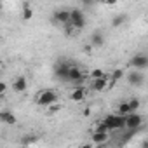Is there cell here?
Wrapping results in <instances>:
<instances>
[{
    "label": "cell",
    "instance_id": "4fadbf2b",
    "mask_svg": "<svg viewBox=\"0 0 148 148\" xmlns=\"http://www.w3.org/2000/svg\"><path fill=\"white\" fill-rule=\"evenodd\" d=\"M0 120H2L4 124H7V125H14L18 119H16V115H14L12 112L4 110V112H0Z\"/></svg>",
    "mask_w": 148,
    "mask_h": 148
},
{
    "label": "cell",
    "instance_id": "5bb4252c",
    "mask_svg": "<svg viewBox=\"0 0 148 148\" xmlns=\"http://www.w3.org/2000/svg\"><path fill=\"white\" fill-rule=\"evenodd\" d=\"M108 141V132H101V131H96L92 134V143L94 145H103Z\"/></svg>",
    "mask_w": 148,
    "mask_h": 148
},
{
    "label": "cell",
    "instance_id": "e0dca14e",
    "mask_svg": "<svg viewBox=\"0 0 148 148\" xmlns=\"http://www.w3.org/2000/svg\"><path fill=\"white\" fill-rule=\"evenodd\" d=\"M125 21H127V14H117V16L112 19V26L119 28V26H122Z\"/></svg>",
    "mask_w": 148,
    "mask_h": 148
},
{
    "label": "cell",
    "instance_id": "9a60e30c",
    "mask_svg": "<svg viewBox=\"0 0 148 148\" xmlns=\"http://www.w3.org/2000/svg\"><path fill=\"white\" fill-rule=\"evenodd\" d=\"M105 44V37L101 33H92L91 35V45L92 47H103Z\"/></svg>",
    "mask_w": 148,
    "mask_h": 148
},
{
    "label": "cell",
    "instance_id": "7402d4cb",
    "mask_svg": "<svg viewBox=\"0 0 148 148\" xmlns=\"http://www.w3.org/2000/svg\"><path fill=\"white\" fill-rule=\"evenodd\" d=\"M63 26H64V32H66V35H70V33H71L73 30H75V26H73V25H71L70 21H68V23H64Z\"/></svg>",
    "mask_w": 148,
    "mask_h": 148
},
{
    "label": "cell",
    "instance_id": "3957f363",
    "mask_svg": "<svg viewBox=\"0 0 148 148\" xmlns=\"http://www.w3.org/2000/svg\"><path fill=\"white\" fill-rule=\"evenodd\" d=\"M70 23L75 26V30H84V26H86V14L80 9H71Z\"/></svg>",
    "mask_w": 148,
    "mask_h": 148
},
{
    "label": "cell",
    "instance_id": "30bf717a",
    "mask_svg": "<svg viewBox=\"0 0 148 148\" xmlns=\"http://www.w3.org/2000/svg\"><path fill=\"white\" fill-rule=\"evenodd\" d=\"M28 89V80H26V77H18V79H14V82H12V91L14 92H25Z\"/></svg>",
    "mask_w": 148,
    "mask_h": 148
},
{
    "label": "cell",
    "instance_id": "52a82bcc",
    "mask_svg": "<svg viewBox=\"0 0 148 148\" xmlns=\"http://www.w3.org/2000/svg\"><path fill=\"white\" fill-rule=\"evenodd\" d=\"M127 82L131 84V86H134V87H139V86H143V82H145V75L141 73V70H132L131 73H127Z\"/></svg>",
    "mask_w": 148,
    "mask_h": 148
},
{
    "label": "cell",
    "instance_id": "8fae6325",
    "mask_svg": "<svg viewBox=\"0 0 148 148\" xmlns=\"http://www.w3.org/2000/svg\"><path fill=\"white\" fill-rule=\"evenodd\" d=\"M86 96H87V92H86L84 87H75V89L71 91V94H70V99L75 101V103H80V101L86 99Z\"/></svg>",
    "mask_w": 148,
    "mask_h": 148
},
{
    "label": "cell",
    "instance_id": "d6986e66",
    "mask_svg": "<svg viewBox=\"0 0 148 148\" xmlns=\"http://www.w3.org/2000/svg\"><path fill=\"white\" fill-rule=\"evenodd\" d=\"M21 18H23V21H30V19L33 18V9H32L30 5H25V7H23V16H21Z\"/></svg>",
    "mask_w": 148,
    "mask_h": 148
},
{
    "label": "cell",
    "instance_id": "9c48e42d",
    "mask_svg": "<svg viewBox=\"0 0 148 148\" xmlns=\"http://www.w3.org/2000/svg\"><path fill=\"white\" fill-rule=\"evenodd\" d=\"M70 14H71V11H68V9H58L54 12V21L59 25H64L70 21Z\"/></svg>",
    "mask_w": 148,
    "mask_h": 148
},
{
    "label": "cell",
    "instance_id": "7c38bea8",
    "mask_svg": "<svg viewBox=\"0 0 148 148\" xmlns=\"http://www.w3.org/2000/svg\"><path fill=\"white\" fill-rule=\"evenodd\" d=\"M106 86H108V77L106 75L105 77H99V79H92V89L96 92H101Z\"/></svg>",
    "mask_w": 148,
    "mask_h": 148
},
{
    "label": "cell",
    "instance_id": "5b68a950",
    "mask_svg": "<svg viewBox=\"0 0 148 148\" xmlns=\"http://www.w3.org/2000/svg\"><path fill=\"white\" fill-rule=\"evenodd\" d=\"M70 68H71V64H70V63L59 61V63L54 66V75H56V79H59V80H63V82H68V73H70Z\"/></svg>",
    "mask_w": 148,
    "mask_h": 148
},
{
    "label": "cell",
    "instance_id": "d4e9b609",
    "mask_svg": "<svg viewBox=\"0 0 148 148\" xmlns=\"http://www.w3.org/2000/svg\"><path fill=\"white\" fill-rule=\"evenodd\" d=\"M82 2H84L86 5H91V4H92V0H82Z\"/></svg>",
    "mask_w": 148,
    "mask_h": 148
},
{
    "label": "cell",
    "instance_id": "2e32d148",
    "mask_svg": "<svg viewBox=\"0 0 148 148\" xmlns=\"http://www.w3.org/2000/svg\"><path fill=\"white\" fill-rule=\"evenodd\" d=\"M122 77H124V70H122V68H117V70L112 73V77H110V84H112V86H115Z\"/></svg>",
    "mask_w": 148,
    "mask_h": 148
},
{
    "label": "cell",
    "instance_id": "603a6c76",
    "mask_svg": "<svg viewBox=\"0 0 148 148\" xmlns=\"http://www.w3.org/2000/svg\"><path fill=\"white\" fill-rule=\"evenodd\" d=\"M5 91H7V84L2 82V84H0V94H5Z\"/></svg>",
    "mask_w": 148,
    "mask_h": 148
},
{
    "label": "cell",
    "instance_id": "8992f818",
    "mask_svg": "<svg viewBox=\"0 0 148 148\" xmlns=\"http://www.w3.org/2000/svg\"><path fill=\"white\" fill-rule=\"evenodd\" d=\"M143 124V117L136 112H131L129 115H125V127L127 129H139Z\"/></svg>",
    "mask_w": 148,
    "mask_h": 148
},
{
    "label": "cell",
    "instance_id": "277c9868",
    "mask_svg": "<svg viewBox=\"0 0 148 148\" xmlns=\"http://www.w3.org/2000/svg\"><path fill=\"white\" fill-rule=\"evenodd\" d=\"M129 66L131 68H136V70H146L148 68V56L143 54V52H138L131 58L129 61Z\"/></svg>",
    "mask_w": 148,
    "mask_h": 148
},
{
    "label": "cell",
    "instance_id": "ffe728a7",
    "mask_svg": "<svg viewBox=\"0 0 148 148\" xmlns=\"http://www.w3.org/2000/svg\"><path fill=\"white\" fill-rule=\"evenodd\" d=\"M99 77H105V73H103V70L96 68V70H92V71H91V79H99Z\"/></svg>",
    "mask_w": 148,
    "mask_h": 148
},
{
    "label": "cell",
    "instance_id": "ac0fdd59",
    "mask_svg": "<svg viewBox=\"0 0 148 148\" xmlns=\"http://www.w3.org/2000/svg\"><path fill=\"white\" fill-rule=\"evenodd\" d=\"M132 110H131V105H129V101H124V103H120L119 105V113L120 115H129Z\"/></svg>",
    "mask_w": 148,
    "mask_h": 148
},
{
    "label": "cell",
    "instance_id": "44dd1931",
    "mask_svg": "<svg viewBox=\"0 0 148 148\" xmlns=\"http://www.w3.org/2000/svg\"><path fill=\"white\" fill-rule=\"evenodd\" d=\"M129 105H131V110H132V112H136V110L139 108V99H136V98H134V99H131V101H129Z\"/></svg>",
    "mask_w": 148,
    "mask_h": 148
},
{
    "label": "cell",
    "instance_id": "7a4b0ae2",
    "mask_svg": "<svg viewBox=\"0 0 148 148\" xmlns=\"http://www.w3.org/2000/svg\"><path fill=\"white\" fill-rule=\"evenodd\" d=\"M37 103H38V106H51V105L58 103V92L52 91V89L40 91V94L37 98Z\"/></svg>",
    "mask_w": 148,
    "mask_h": 148
},
{
    "label": "cell",
    "instance_id": "ba28073f",
    "mask_svg": "<svg viewBox=\"0 0 148 148\" xmlns=\"http://www.w3.org/2000/svg\"><path fill=\"white\" fill-rule=\"evenodd\" d=\"M68 82H73V84H80L84 82V73L77 68V66H73L70 68V73H68Z\"/></svg>",
    "mask_w": 148,
    "mask_h": 148
},
{
    "label": "cell",
    "instance_id": "cb8c5ba5",
    "mask_svg": "<svg viewBox=\"0 0 148 148\" xmlns=\"http://www.w3.org/2000/svg\"><path fill=\"white\" fill-rule=\"evenodd\" d=\"M103 2H105L106 5H115V4H117V0H103Z\"/></svg>",
    "mask_w": 148,
    "mask_h": 148
},
{
    "label": "cell",
    "instance_id": "6da1fadb",
    "mask_svg": "<svg viewBox=\"0 0 148 148\" xmlns=\"http://www.w3.org/2000/svg\"><path fill=\"white\" fill-rule=\"evenodd\" d=\"M103 122L106 124V127H108L110 131L124 129V127H125V115H120V113H117V115H106V117L103 119Z\"/></svg>",
    "mask_w": 148,
    "mask_h": 148
}]
</instances>
